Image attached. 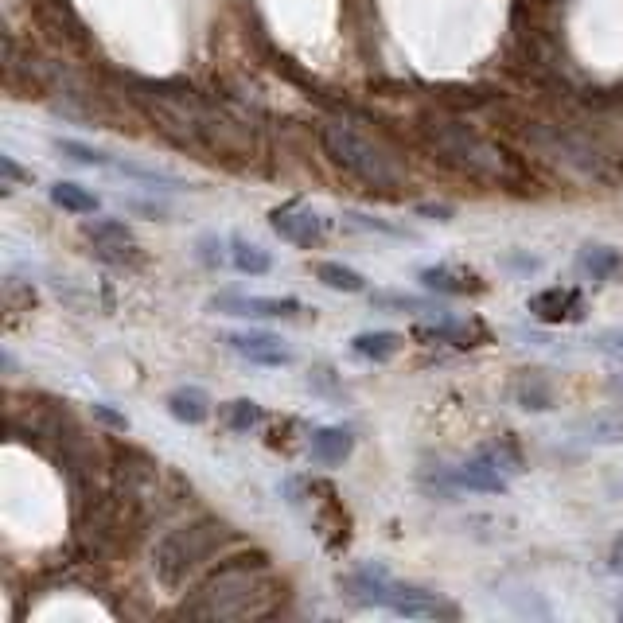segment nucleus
Masks as SVG:
<instances>
[{
  "label": "nucleus",
  "instance_id": "10",
  "mask_svg": "<svg viewBox=\"0 0 623 623\" xmlns=\"http://www.w3.org/2000/svg\"><path fill=\"white\" fill-rule=\"evenodd\" d=\"M452 479L460 483V487H468V491H483V495H499V491H507V483H511V472L499 464V456L491 452V448H483L476 452L472 460H464Z\"/></svg>",
  "mask_w": 623,
  "mask_h": 623
},
{
  "label": "nucleus",
  "instance_id": "7",
  "mask_svg": "<svg viewBox=\"0 0 623 623\" xmlns=\"http://www.w3.org/2000/svg\"><path fill=\"white\" fill-rule=\"evenodd\" d=\"M269 226L285 242L300 246V250H312V246H320L328 238V222L320 219L312 207H304V203H281V207H273L269 211Z\"/></svg>",
  "mask_w": 623,
  "mask_h": 623
},
{
  "label": "nucleus",
  "instance_id": "23",
  "mask_svg": "<svg viewBox=\"0 0 623 623\" xmlns=\"http://www.w3.org/2000/svg\"><path fill=\"white\" fill-rule=\"evenodd\" d=\"M514 402L522 405V409H550L553 394L542 386V382H538V378H530V374H526V378L514 386Z\"/></svg>",
  "mask_w": 623,
  "mask_h": 623
},
{
  "label": "nucleus",
  "instance_id": "5",
  "mask_svg": "<svg viewBox=\"0 0 623 623\" xmlns=\"http://www.w3.org/2000/svg\"><path fill=\"white\" fill-rule=\"evenodd\" d=\"M226 538H230V530H226V522H219V518H195L187 526L168 530L156 542V550H152V569H156L160 585L184 588L187 577L195 569H203V561L211 553H219V546Z\"/></svg>",
  "mask_w": 623,
  "mask_h": 623
},
{
  "label": "nucleus",
  "instance_id": "13",
  "mask_svg": "<svg viewBox=\"0 0 623 623\" xmlns=\"http://www.w3.org/2000/svg\"><path fill=\"white\" fill-rule=\"evenodd\" d=\"M82 234L94 242V250H98L102 257H117V261H125V257H133V250H137V242H133V234H129V226H125V222H113V219L86 222V226H82Z\"/></svg>",
  "mask_w": 623,
  "mask_h": 623
},
{
  "label": "nucleus",
  "instance_id": "15",
  "mask_svg": "<svg viewBox=\"0 0 623 623\" xmlns=\"http://www.w3.org/2000/svg\"><path fill=\"white\" fill-rule=\"evenodd\" d=\"M577 269L585 273L588 281H612L623 269V254L616 246H600V242H588L581 257H577Z\"/></svg>",
  "mask_w": 623,
  "mask_h": 623
},
{
  "label": "nucleus",
  "instance_id": "20",
  "mask_svg": "<svg viewBox=\"0 0 623 623\" xmlns=\"http://www.w3.org/2000/svg\"><path fill=\"white\" fill-rule=\"evenodd\" d=\"M316 277L335 293H363L367 289L363 273H355L351 265H339V261H316Z\"/></svg>",
  "mask_w": 623,
  "mask_h": 623
},
{
  "label": "nucleus",
  "instance_id": "22",
  "mask_svg": "<svg viewBox=\"0 0 623 623\" xmlns=\"http://www.w3.org/2000/svg\"><path fill=\"white\" fill-rule=\"evenodd\" d=\"M222 417H226V425L230 429H238V433H250L261 425V405L250 402V398H238V402H230L222 409Z\"/></svg>",
  "mask_w": 623,
  "mask_h": 623
},
{
  "label": "nucleus",
  "instance_id": "19",
  "mask_svg": "<svg viewBox=\"0 0 623 623\" xmlns=\"http://www.w3.org/2000/svg\"><path fill=\"white\" fill-rule=\"evenodd\" d=\"M230 265H234L238 273H250V277H261V273L273 269L269 254H265L257 242H246V238H230Z\"/></svg>",
  "mask_w": 623,
  "mask_h": 623
},
{
  "label": "nucleus",
  "instance_id": "14",
  "mask_svg": "<svg viewBox=\"0 0 623 623\" xmlns=\"http://www.w3.org/2000/svg\"><path fill=\"white\" fill-rule=\"evenodd\" d=\"M168 413L180 421V425H203L207 417H211V394L207 390H199V386H180V390H172L168 398Z\"/></svg>",
  "mask_w": 623,
  "mask_h": 623
},
{
  "label": "nucleus",
  "instance_id": "27",
  "mask_svg": "<svg viewBox=\"0 0 623 623\" xmlns=\"http://www.w3.org/2000/svg\"><path fill=\"white\" fill-rule=\"evenodd\" d=\"M417 211H421V215H437V219H448V215H452V207H433V203H429V207H417Z\"/></svg>",
  "mask_w": 623,
  "mask_h": 623
},
{
  "label": "nucleus",
  "instance_id": "12",
  "mask_svg": "<svg viewBox=\"0 0 623 623\" xmlns=\"http://www.w3.org/2000/svg\"><path fill=\"white\" fill-rule=\"evenodd\" d=\"M417 277H421L425 289L444 293V296H468V293H479V289H483L476 273L464 269V265H425Z\"/></svg>",
  "mask_w": 623,
  "mask_h": 623
},
{
  "label": "nucleus",
  "instance_id": "9",
  "mask_svg": "<svg viewBox=\"0 0 623 623\" xmlns=\"http://www.w3.org/2000/svg\"><path fill=\"white\" fill-rule=\"evenodd\" d=\"M226 343L234 355H242L246 363H257V367H289L293 363V347H285V339L269 335V331H238Z\"/></svg>",
  "mask_w": 623,
  "mask_h": 623
},
{
  "label": "nucleus",
  "instance_id": "2",
  "mask_svg": "<svg viewBox=\"0 0 623 623\" xmlns=\"http://www.w3.org/2000/svg\"><path fill=\"white\" fill-rule=\"evenodd\" d=\"M320 145H324V152H328L343 172H351L355 180H363L374 191H386L390 195V191H398L405 184L402 164L378 145L374 137H367L363 129H355L351 121H339V117L324 121L320 125Z\"/></svg>",
  "mask_w": 623,
  "mask_h": 623
},
{
  "label": "nucleus",
  "instance_id": "17",
  "mask_svg": "<svg viewBox=\"0 0 623 623\" xmlns=\"http://www.w3.org/2000/svg\"><path fill=\"white\" fill-rule=\"evenodd\" d=\"M402 343L405 339L398 331H363V335L351 339V351L359 359H370V363H386V359H394L402 351Z\"/></svg>",
  "mask_w": 623,
  "mask_h": 623
},
{
  "label": "nucleus",
  "instance_id": "26",
  "mask_svg": "<svg viewBox=\"0 0 623 623\" xmlns=\"http://www.w3.org/2000/svg\"><path fill=\"white\" fill-rule=\"evenodd\" d=\"M0 168H4V176H8V184H4V187H12L16 180H32V172H20L12 156H4V160H0Z\"/></svg>",
  "mask_w": 623,
  "mask_h": 623
},
{
  "label": "nucleus",
  "instance_id": "28",
  "mask_svg": "<svg viewBox=\"0 0 623 623\" xmlns=\"http://www.w3.org/2000/svg\"><path fill=\"white\" fill-rule=\"evenodd\" d=\"M604 433H612L608 440H623V417H620V421H612V425H608Z\"/></svg>",
  "mask_w": 623,
  "mask_h": 623
},
{
  "label": "nucleus",
  "instance_id": "6",
  "mask_svg": "<svg viewBox=\"0 0 623 623\" xmlns=\"http://www.w3.org/2000/svg\"><path fill=\"white\" fill-rule=\"evenodd\" d=\"M530 141H534V148L542 156H550L553 164H561L565 172H573L581 180H592V184H608L612 180V160L588 137L565 129V125H538L530 133Z\"/></svg>",
  "mask_w": 623,
  "mask_h": 623
},
{
  "label": "nucleus",
  "instance_id": "8",
  "mask_svg": "<svg viewBox=\"0 0 623 623\" xmlns=\"http://www.w3.org/2000/svg\"><path fill=\"white\" fill-rule=\"evenodd\" d=\"M215 308L226 316H250V320H289L300 312V300L293 296H238L222 293L215 296Z\"/></svg>",
  "mask_w": 623,
  "mask_h": 623
},
{
  "label": "nucleus",
  "instance_id": "3",
  "mask_svg": "<svg viewBox=\"0 0 623 623\" xmlns=\"http://www.w3.org/2000/svg\"><path fill=\"white\" fill-rule=\"evenodd\" d=\"M343 592L355 600V604H367V608H386L394 616L405 620H456V604L444 600L440 592L421 585H402L394 581L386 569H359L351 573L347 581H339Z\"/></svg>",
  "mask_w": 623,
  "mask_h": 623
},
{
  "label": "nucleus",
  "instance_id": "11",
  "mask_svg": "<svg viewBox=\"0 0 623 623\" xmlns=\"http://www.w3.org/2000/svg\"><path fill=\"white\" fill-rule=\"evenodd\" d=\"M530 312H534L542 324H573V320L585 316V300H581L577 289L553 285V289H542V293L530 296Z\"/></svg>",
  "mask_w": 623,
  "mask_h": 623
},
{
  "label": "nucleus",
  "instance_id": "18",
  "mask_svg": "<svg viewBox=\"0 0 623 623\" xmlns=\"http://www.w3.org/2000/svg\"><path fill=\"white\" fill-rule=\"evenodd\" d=\"M51 203L63 207V211H71V215H94L102 207V199L94 191H86L82 184H71V180H59V184L51 187Z\"/></svg>",
  "mask_w": 623,
  "mask_h": 623
},
{
  "label": "nucleus",
  "instance_id": "21",
  "mask_svg": "<svg viewBox=\"0 0 623 623\" xmlns=\"http://www.w3.org/2000/svg\"><path fill=\"white\" fill-rule=\"evenodd\" d=\"M55 148L67 156V160H74V164H86V168H113V156L110 152H102V148H90V145H82V141H55Z\"/></svg>",
  "mask_w": 623,
  "mask_h": 623
},
{
  "label": "nucleus",
  "instance_id": "1",
  "mask_svg": "<svg viewBox=\"0 0 623 623\" xmlns=\"http://www.w3.org/2000/svg\"><path fill=\"white\" fill-rule=\"evenodd\" d=\"M281 600V585L269 577L265 565H222L207 585L195 592V600L184 604L187 616L199 620H257L269 616Z\"/></svg>",
  "mask_w": 623,
  "mask_h": 623
},
{
  "label": "nucleus",
  "instance_id": "4",
  "mask_svg": "<svg viewBox=\"0 0 623 623\" xmlns=\"http://www.w3.org/2000/svg\"><path fill=\"white\" fill-rule=\"evenodd\" d=\"M429 141L437 145V152L448 164H456L468 176L491 180V184H522V168L511 152L487 141V137H479L476 129H468L460 121H433Z\"/></svg>",
  "mask_w": 623,
  "mask_h": 623
},
{
  "label": "nucleus",
  "instance_id": "24",
  "mask_svg": "<svg viewBox=\"0 0 623 623\" xmlns=\"http://www.w3.org/2000/svg\"><path fill=\"white\" fill-rule=\"evenodd\" d=\"M374 308H394V312H429L433 304L421 300V296H405V293H374L370 296Z\"/></svg>",
  "mask_w": 623,
  "mask_h": 623
},
{
  "label": "nucleus",
  "instance_id": "25",
  "mask_svg": "<svg viewBox=\"0 0 623 623\" xmlns=\"http://www.w3.org/2000/svg\"><path fill=\"white\" fill-rule=\"evenodd\" d=\"M596 351H604L608 359L623 363V328H608L596 335Z\"/></svg>",
  "mask_w": 623,
  "mask_h": 623
},
{
  "label": "nucleus",
  "instance_id": "16",
  "mask_svg": "<svg viewBox=\"0 0 623 623\" xmlns=\"http://www.w3.org/2000/svg\"><path fill=\"white\" fill-rule=\"evenodd\" d=\"M351 448H355V437L347 429H331V425L316 429L312 440H308V452H312L316 464H343L351 456Z\"/></svg>",
  "mask_w": 623,
  "mask_h": 623
},
{
  "label": "nucleus",
  "instance_id": "29",
  "mask_svg": "<svg viewBox=\"0 0 623 623\" xmlns=\"http://www.w3.org/2000/svg\"><path fill=\"white\" fill-rule=\"evenodd\" d=\"M612 561L623 565V538H616V546H612Z\"/></svg>",
  "mask_w": 623,
  "mask_h": 623
}]
</instances>
